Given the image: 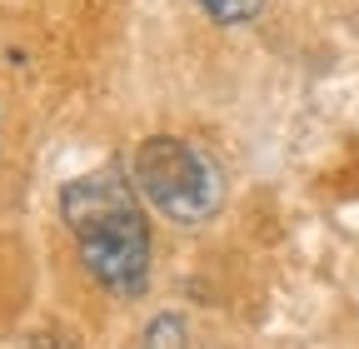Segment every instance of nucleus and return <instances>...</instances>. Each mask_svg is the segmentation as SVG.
Masks as SVG:
<instances>
[{
    "mask_svg": "<svg viewBox=\"0 0 359 349\" xmlns=\"http://www.w3.org/2000/svg\"><path fill=\"white\" fill-rule=\"evenodd\" d=\"M60 214H65V225L80 245V259L95 275V285H105L120 299L145 289V280H150L145 210L115 170H95V174L70 180L60 195Z\"/></svg>",
    "mask_w": 359,
    "mask_h": 349,
    "instance_id": "1",
    "label": "nucleus"
},
{
    "mask_svg": "<svg viewBox=\"0 0 359 349\" xmlns=\"http://www.w3.org/2000/svg\"><path fill=\"white\" fill-rule=\"evenodd\" d=\"M135 185L175 225H205L219 210V170L180 135H150L135 150Z\"/></svg>",
    "mask_w": 359,
    "mask_h": 349,
    "instance_id": "2",
    "label": "nucleus"
},
{
    "mask_svg": "<svg viewBox=\"0 0 359 349\" xmlns=\"http://www.w3.org/2000/svg\"><path fill=\"white\" fill-rule=\"evenodd\" d=\"M200 11L210 20H219V25H245V20H255L264 11V0H200Z\"/></svg>",
    "mask_w": 359,
    "mask_h": 349,
    "instance_id": "3",
    "label": "nucleus"
},
{
    "mask_svg": "<svg viewBox=\"0 0 359 349\" xmlns=\"http://www.w3.org/2000/svg\"><path fill=\"white\" fill-rule=\"evenodd\" d=\"M140 349H185V320L180 315H155Z\"/></svg>",
    "mask_w": 359,
    "mask_h": 349,
    "instance_id": "4",
    "label": "nucleus"
}]
</instances>
